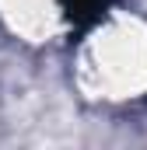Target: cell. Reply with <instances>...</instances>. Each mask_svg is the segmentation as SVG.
Instances as JSON below:
<instances>
[{"mask_svg":"<svg viewBox=\"0 0 147 150\" xmlns=\"http://www.w3.org/2000/svg\"><path fill=\"white\" fill-rule=\"evenodd\" d=\"M109 4H112V0H60V7H63L67 21H70L77 32H88V28H95V25L105 18Z\"/></svg>","mask_w":147,"mask_h":150,"instance_id":"obj_1","label":"cell"}]
</instances>
